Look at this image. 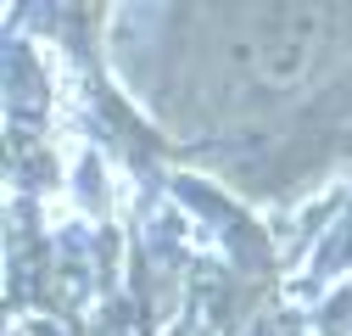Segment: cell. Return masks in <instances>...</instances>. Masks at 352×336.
<instances>
[{"label": "cell", "mask_w": 352, "mask_h": 336, "mask_svg": "<svg viewBox=\"0 0 352 336\" xmlns=\"http://www.w3.org/2000/svg\"><path fill=\"white\" fill-rule=\"evenodd\" d=\"M319 28H324V17L314 6L269 12V17L252 23V39H241L235 56H246V67H257V78H269V84H296L307 67H314Z\"/></svg>", "instance_id": "1"}]
</instances>
